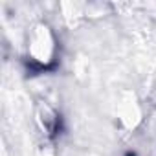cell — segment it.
Returning a JSON list of instances; mask_svg holds the SVG:
<instances>
[{"instance_id":"obj_2","label":"cell","mask_w":156,"mask_h":156,"mask_svg":"<svg viewBox=\"0 0 156 156\" xmlns=\"http://www.w3.org/2000/svg\"><path fill=\"white\" fill-rule=\"evenodd\" d=\"M37 121L41 125V129L44 130V134H53L55 129H57V114L46 103L39 105V108H37Z\"/></svg>"},{"instance_id":"obj_1","label":"cell","mask_w":156,"mask_h":156,"mask_svg":"<svg viewBox=\"0 0 156 156\" xmlns=\"http://www.w3.org/2000/svg\"><path fill=\"white\" fill-rule=\"evenodd\" d=\"M28 53L31 59L39 64H50L53 61L55 53V41L46 24H37L33 26L30 39H28Z\"/></svg>"}]
</instances>
